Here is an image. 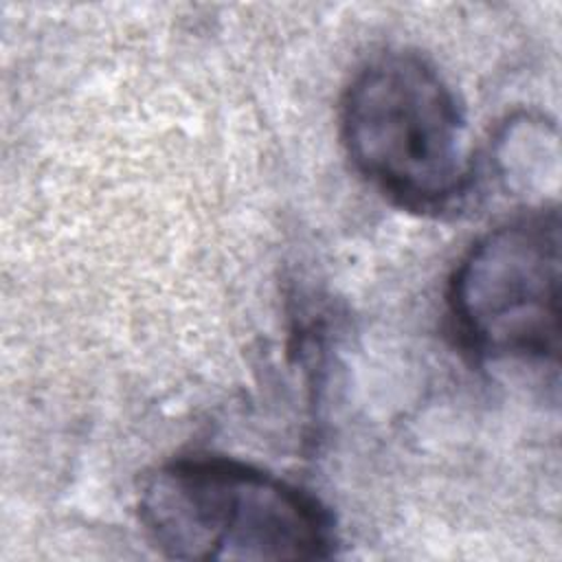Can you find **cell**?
<instances>
[{
    "label": "cell",
    "mask_w": 562,
    "mask_h": 562,
    "mask_svg": "<svg viewBox=\"0 0 562 562\" xmlns=\"http://www.w3.org/2000/svg\"><path fill=\"white\" fill-rule=\"evenodd\" d=\"M151 544L178 560H318L336 544L327 509L299 485L228 457H180L138 496Z\"/></svg>",
    "instance_id": "1"
},
{
    "label": "cell",
    "mask_w": 562,
    "mask_h": 562,
    "mask_svg": "<svg viewBox=\"0 0 562 562\" xmlns=\"http://www.w3.org/2000/svg\"><path fill=\"white\" fill-rule=\"evenodd\" d=\"M347 154L411 211H443L470 180L465 121L452 88L417 53L389 50L351 79L340 108Z\"/></svg>",
    "instance_id": "2"
},
{
    "label": "cell",
    "mask_w": 562,
    "mask_h": 562,
    "mask_svg": "<svg viewBox=\"0 0 562 562\" xmlns=\"http://www.w3.org/2000/svg\"><path fill=\"white\" fill-rule=\"evenodd\" d=\"M454 331L485 358L555 360L560 338V217L520 215L481 239L448 285Z\"/></svg>",
    "instance_id": "3"
}]
</instances>
